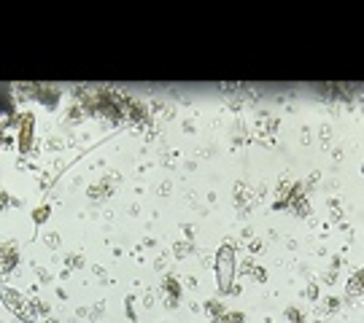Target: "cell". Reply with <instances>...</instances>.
Here are the masks:
<instances>
[{"label":"cell","instance_id":"obj_1","mask_svg":"<svg viewBox=\"0 0 364 323\" xmlns=\"http://www.w3.org/2000/svg\"><path fill=\"white\" fill-rule=\"evenodd\" d=\"M218 280H221V288H227L232 280V250L229 248H224L218 256Z\"/></svg>","mask_w":364,"mask_h":323},{"label":"cell","instance_id":"obj_2","mask_svg":"<svg viewBox=\"0 0 364 323\" xmlns=\"http://www.w3.org/2000/svg\"><path fill=\"white\" fill-rule=\"evenodd\" d=\"M46 242H49V248H57V245H60V235H57V232H49Z\"/></svg>","mask_w":364,"mask_h":323}]
</instances>
